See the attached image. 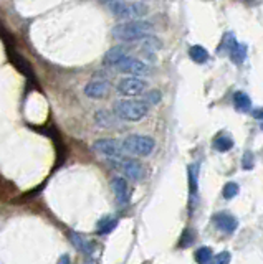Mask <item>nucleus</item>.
Masks as SVG:
<instances>
[{"label":"nucleus","instance_id":"19","mask_svg":"<svg viewBox=\"0 0 263 264\" xmlns=\"http://www.w3.org/2000/svg\"><path fill=\"white\" fill-rule=\"evenodd\" d=\"M212 256H214L212 254V249L207 246H202L194 253V259H196V262H199V264H207Z\"/></svg>","mask_w":263,"mask_h":264},{"label":"nucleus","instance_id":"17","mask_svg":"<svg viewBox=\"0 0 263 264\" xmlns=\"http://www.w3.org/2000/svg\"><path fill=\"white\" fill-rule=\"evenodd\" d=\"M71 241L73 244L77 246V249H80L81 253H85V254H91L93 253V244L86 240V238H83L81 235H77V233H71Z\"/></svg>","mask_w":263,"mask_h":264},{"label":"nucleus","instance_id":"15","mask_svg":"<svg viewBox=\"0 0 263 264\" xmlns=\"http://www.w3.org/2000/svg\"><path fill=\"white\" fill-rule=\"evenodd\" d=\"M234 106L239 112H247V111H250V108H252V99H250L247 93L237 91L234 94Z\"/></svg>","mask_w":263,"mask_h":264},{"label":"nucleus","instance_id":"12","mask_svg":"<svg viewBox=\"0 0 263 264\" xmlns=\"http://www.w3.org/2000/svg\"><path fill=\"white\" fill-rule=\"evenodd\" d=\"M124 56H128V48L123 47V45H118V47H112L111 50H108V53L104 55L103 63L106 66H116Z\"/></svg>","mask_w":263,"mask_h":264},{"label":"nucleus","instance_id":"23","mask_svg":"<svg viewBox=\"0 0 263 264\" xmlns=\"http://www.w3.org/2000/svg\"><path fill=\"white\" fill-rule=\"evenodd\" d=\"M187 172H189V184H191V192L196 193L197 190V167L196 165H191L187 168Z\"/></svg>","mask_w":263,"mask_h":264},{"label":"nucleus","instance_id":"1","mask_svg":"<svg viewBox=\"0 0 263 264\" xmlns=\"http://www.w3.org/2000/svg\"><path fill=\"white\" fill-rule=\"evenodd\" d=\"M154 33V25L142 18H134V20L118 23L112 28V36L121 41H139L147 38Z\"/></svg>","mask_w":263,"mask_h":264},{"label":"nucleus","instance_id":"18","mask_svg":"<svg viewBox=\"0 0 263 264\" xmlns=\"http://www.w3.org/2000/svg\"><path fill=\"white\" fill-rule=\"evenodd\" d=\"M189 56H191L192 61H196V63H199V65H202V63H205V61L209 60V52L204 47L194 45L189 50Z\"/></svg>","mask_w":263,"mask_h":264},{"label":"nucleus","instance_id":"7","mask_svg":"<svg viewBox=\"0 0 263 264\" xmlns=\"http://www.w3.org/2000/svg\"><path fill=\"white\" fill-rule=\"evenodd\" d=\"M93 149L101 155H104L106 159H120V157L126 155L123 144L116 139H99L93 144Z\"/></svg>","mask_w":263,"mask_h":264},{"label":"nucleus","instance_id":"26","mask_svg":"<svg viewBox=\"0 0 263 264\" xmlns=\"http://www.w3.org/2000/svg\"><path fill=\"white\" fill-rule=\"evenodd\" d=\"M58 264H70V256L63 254V256H61L60 259H58Z\"/></svg>","mask_w":263,"mask_h":264},{"label":"nucleus","instance_id":"24","mask_svg":"<svg viewBox=\"0 0 263 264\" xmlns=\"http://www.w3.org/2000/svg\"><path fill=\"white\" fill-rule=\"evenodd\" d=\"M253 163H255V157H253V154L252 152H247L243 154V162H242V165H243V168H245V170H250V168H253Z\"/></svg>","mask_w":263,"mask_h":264},{"label":"nucleus","instance_id":"8","mask_svg":"<svg viewBox=\"0 0 263 264\" xmlns=\"http://www.w3.org/2000/svg\"><path fill=\"white\" fill-rule=\"evenodd\" d=\"M147 91V83L141 78H124L118 83V93L128 98L141 96Z\"/></svg>","mask_w":263,"mask_h":264},{"label":"nucleus","instance_id":"14","mask_svg":"<svg viewBox=\"0 0 263 264\" xmlns=\"http://www.w3.org/2000/svg\"><path fill=\"white\" fill-rule=\"evenodd\" d=\"M227 53L230 56V60L234 61L235 65H242V63L245 61V58H247V45L245 43L235 41V45L232 47Z\"/></svg>","mask_w":263,"mask_h":264},{"label":"nucleus","instance_id":"3","mask_svg":"<svg viewBox=\"0 0 263 264\" xmlns=\"http://www.w3.org/2000/svg\"><path fill=\"white\" fill-rule=\"evenodd\" d=\"M149 104L141 99H121L115 103V114L121 121L128 122H137L147 116Z\"/></svg>","mask_w":263,"mask_h":264},{"label":"nucleus","instance_id":"9","mask_svg":"<svg viewBox=\"0 0 263 264\" xmlns=\"http://www.w3.org/2000/svg\"><path fill=\"white\" fill-rule=\"evenodd\" d=\"M111 188H112V193H115V198L116 202L120 205H126L129 203V198H131V188L128 185L126 179L123 177H115L111 180Z\"/></svg>","mask_w":263,"mask_h":264},{"label":"nucleus","instance_id":"27","mask_svg":"<svg viewBox=\"0 0 263 264\" xmlns=\"http://www.w3.org/2000/svg\"><path fill=\"white\" fill-rule=\"evenodd\" d=\"M252 116H253L255 119H258V121H260V119H261V109H255V111L252 112Z\"/></svg>","mask_w":263,"mask_h":264},{"label":"nucleus","instance_id":"2","mask_svg":"<svg viewBox=\"0 0 263 264\" xmlns=\"http://www.w3.org/2000/svg\"><path fill=\"white\" fill-rule=\"evenodd\" d=\"M106 7L112 15L124 20H134V18H142L149 12V7L142 2H134V0H108Z\"/></svg>","mask_w":263,"mask_h":264},{"label":"nucleus","instance_id":"10","mask_svg":"<svg viewBox=\"0 0 263 264\" xmlns=\"http://www.w3.org/2000/svg\"><path fill=\"white\" fill-rule=\"evenodd\" d=\"M212 219H214V223L217 225V228L223 231V233H234V231L239 228V222H237V218L227 211L215 213Z\"/></svg>","mask_w":263,"mask_h":264},{"label":"nucleus","instance_id":"5","mask_svg":"<svg viewBox=\"0 0 263 264\" xmlns=\"http://www.w3.org/2000/svg\"><path fill=\"white\" fill-rule=\"evenodd\" d=\"M123 147L126 150V154L147 157L153 154V150L156 147V141L153 137H147V136L131 134L123 141Z\"/></svg>","mask_w":263,"mask_h":264},{"label":"nucleus","instance_id":"21","mask_svg":"<svg viewBox=\"0 0 263 264\" xmlns=\"http://www.w3.org/2000/svg\"><path fill=\"white\" fill-rule=\"evenodd\" d=\"M237 193H239V185H237L235 182H229V184H225L223 190H222V195H223L225 200L237 197Z\"/></svg>","mask_w":263,"mask_h":264},{"label":"nucleus","instance_id":"13","mask_svg":"<svg viewBox=\"0 0 263 264\" xmlns=\"http://www.w3.org/2000/svg\"><path fill=\"white\" fill-rule=\"evenodd\" d=\"M95 119H96L98 125H101V127H104V129H116L121 121L116 114H111V112H108V111H98Z\"/></svg>","mask_w":263,"mask_h":264},{"label":"nucleus","instance_id":"20","mask_svg":"<svg viewBox=\"0 0 263 264\" xmlns=\"http://www.w3.org/2000/svg\"><path fill=\"white\" fill-rule=\"evenodd\" d=\"M116 225L118 222L116 219H112V218H104L99 222V230H98V233H101V235H106V233H109V231H112L116 228Z\"/></svg>","mask_w":263,"mask_h":264},{"label":"nucleus","instance_id":"11","mask_svg":"<svg viewBox=\"0 0 263 264\" xmlns=\"http://www.w3.org/2000/svg\"><path fill=\"white\" fill-rule=\"evenodd\" d=\"M85 94L91 99H101L104 98L109 91V83L103 79H93L85 86Z\"/></svg>","mask_w":263,"mask_h":264},{"label":"nucleus","instance_id":"22","mask_svg":"<svg viewBox=\"0 0 263 264\" xmlns=\"http://www.w3.org/2000/svg\"><path fill=\"white\" fill-rule=\"evenodd\" d=\"M230 259H232V256L229 251H222V253H218L217 256H212L207 264H229Z\"/></svg>","mask_w":263,"mask_h":264},{"label":"nucleus","instance_id":"25","mask_svg":"<svg viewBox=\"0 0 263 264\" xmlns=\"http://www.w3.org/2000/svg\"><path fill=\"white\" fill-rule=\"evenodd\" d=\"M159 101H161V93L159 91H147V94H146V103L158 104Z\"/></svg>","mask_w":263,"mask_h":264},{"label":"nucleus","instance_id":"4","mask_svg":"<svg viewBox=\"0 0 263 264\" xmlns=\"http://www.w3.org/2000/svg\"><path fill=\"white\" fill-rule=\"evenodd\" d=\"M109 165L115 168V170L121 172L124 177L134 182H139L146 177V168L139 162L134 159H129V157H120V159H108Z\"/></svg>","mask_w":263,"mask_h":264},{"label":"nucleus","instance_id":"6","mask_svg":"<svg viewBox=\"0 0 263 264\" xmlns=\"http://www.w3.org/2000/svg\"><path fill=\"white\" fill-rule=\"evenodd\" d=\"M116 70L124 74H131V76H147L151 73V68H149L147 63H144L142 60L133 58V56H124V58L116 65Z\"/></svg>","mask_w":263,"mask_h":264},{"label":"nucleus","instance_id":"16","mask_svg":"<svg viewBox=\"0 0 263 264\" xmlns=\"http://www.w3.org/2000/svg\"><path fill=\"white\" fill-rule=\"evenodd\" d=\"M232 147H234V139L229 134H220L215 137L214 149L218 150V152H229Z\"/></svg>","mask_w":263,"mask_h":264}]
</instances>
